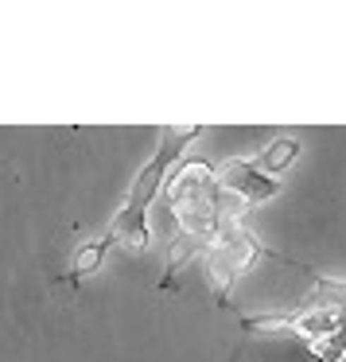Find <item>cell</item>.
I'll use <instances>...</instances> for the list:
<instances>
[{
  "mask_svg": "<svg viewBox=\"0 0 346 362\" xmlns=\"http://www.w3.org/2000/svg\"><path fill=\"white\" fill-rule=\"evenodd\" d=\"M249 206L226 195L210 164H183L167 183V269L164 288H175V273L191 261V253L206 250L218 238L222 218H245Z\"/></svg>",
  "mask_w": 346,
  "mask_h": 362,
  "instance_id": "obj_1",
  "label": "cell"
},
{
  "mask_svg": "<svg viewBox=\"0 0 346 362\" xmlns=\"http://www.w3.org/2000/svg\"><path fill=\"white\" fill-rule=\"evenodd\" d=\"M315 281V296L299 308L284 312H261L241 320L245 331H296L315 354V362H342L346 358V281L323 276L307 265H296Z\"/></svg>",
  "mask_w": 346,
  "mask_h": 362,
  "instance_id": "obj_2",
  "label": "cell"
},
{
  "mask_svg": "<svg viewBox=\"0 0 346 362\" xmlns=\"http://www.w3.org/2000/svg\"><path fill=\"white\" fill-rule=\"evenodd\" d=\"M203 136V125H195V129H172V125H164L160 129V148H156V156L148 160V164L136 172V180L129 183V195H125V203L117 206V214L109 218V226H105V234L97 238V242L105 245V253L113 250V245H121V250H133V253H141L144 245H148V211H152V199H156V191L164 187V175H167V168L175 164V160L183 156V152L191 148V144Z\"/></svg>",
  "mask_w": 346,
  "mask_h": 362,
  "instance_id": "obj_3",
  "label": "cell"
},
{
  "mask_svg": "<svg viewBox=\"0 0 346 362\" xmlns=\"http://www.w3.org/2000/svg\"><path fill=\"white\" fill-rule=\"evenodd\" d=\"M265 253H273V250H265L261 238L253 234L241 218H222L218 238L206 245V276H210L214 300H218V304H229L234 284L241 281L253 269V261L265 257Z\"/></svg>",
  "mask_w": 346,
  "mask_h": 362,
  "instance_id": "obj_4",
  "label": "cell"
},
{
  "mask_svg": "<svg viewBox=\"0 0 346 362\" xmlns=\"http://www.w3.org/2000/svg\"><path fill=\"white\" fill-rule=\"evenodd\" d=\"M214 175H218L222 191L234 195V199H241L245 206H257V203H265V199H273L276 191H280V180L265 175L253 160H241V156L222 160V164L214 168Z\"/></svg>",
  "mask_w": 346,
  "mask_h": 362,
  "instance_id": "obj_5",
  "label": "cell"
},
{
  "mask_svg": "<svg viewBox=\"0 0 346 362\" xmlns=\"http://www.w3.org/2000/svg\"><path fill=\"white\" fill-rule=\"evenodd\" d=\"M296 156H299V141H296V136H276V141L268 144V148L253 160V164H257L265 175H273V180H276V175H280Z\"/></svg>",
  "mask_w": 346,
  "mask_h": 362,
  "instance_id": "obj_6",
  "label": "cell"
}]
</instances>
